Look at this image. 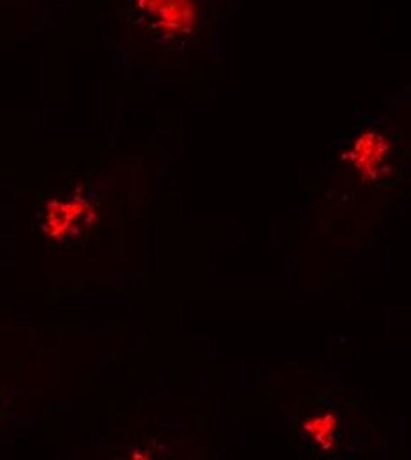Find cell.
Instances as JSON below:
<instances>
[{
  "instance_id": "obj_1",
  "label": "cell",
  "mask_w": 411,
  "mask_h": 460,
  "mask_svg": "<svg viewBox=\"0 0 411 460\" xmlns=\"http://www.w3.org/2000/svg\"><path fill=\"white\" fill-rule=\"evenodd\" d=\"M389 149H390V144L387 138L367 131L356 140L353 147V162L360 173L372 177L378 172L383 160L387 158Z\"/></svg>"
},
{
  "instance_id": "obj_2",
  "label": "cell",
  "mask_w": 411,
  "mask_h": 460,
  "mask_svg": "<svg viewBox=\"0 0 411 460\" xmlns=\"http://www.w3.org/2000/svg\"><path fill=\"white\" fill-rule=\"evenodd\" d=\"M89 213V204L80 199L69 202H56L50 206L47 215L45 232L56 239H64L75 227L76 220Z\"/></svg>"
},
{
  "instance_id": "obj_3",
  "label": "cell",
  "mask_w": 411,
  "mask_h": 460,
  "mask_svg": "<svg viewBox=\"0 0 411 460\" xmlns=\"http://www.w3.org/2000/svg\"><path fill=\"white\" fill-rule=\"evenodd\" d=\"M149 11L160 18L164 29L181 31L192 25L193 7L190 0H153Z\"/></svg>"
},
{
  "instance_id": "obj_4",
  "label": "cell",
  "mask_w": 411,
  "mask_h": 460,
  "mask_svg": "<svg viewBox=\"0 0 411 460\" xmlns=\"http://www.w3.org/2000/svg\"><path fill=\"white\" fill-rule=\"evenodd\" d=\"M337 427V420L332 416V414H321L314 420H308L305 423V430L307 434L317 441V443H325V441H330L332 439V434Z\"/></svg>"
}]
</instances>
